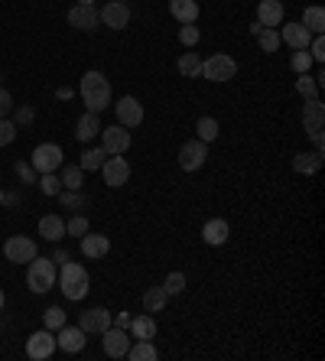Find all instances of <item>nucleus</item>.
<instances>
[{"mask_svg":"<svg viewBox=\"0 0 325 361\" xmlns=\"http://www.w3.org/2000/svg\"><path fill=\"white\" fill-rule=\"evenodd\" d=\"M82 101H85L88 111L101 114L108 104H111V82H108L101 72H95V69L85 72L82 75Z\"/></svg>","mask_w":325,"mask_h":361,"instance_id":"f257e3e1","label":"nucleus"},{"mask_svg":"<svg viewBox=\"0 0 325 361\" xmlns=\"http://www.w3.org/2000/svg\"><path fill=\"white\" fill-rule=\"evenodd\" d=\"M59 287H62V296L65 299H85L88 290H91V280H88V270L82 267V264H72L65 261L62 270H59Z\"/></svg>","mask_w":325,"mask_h":361,"instance_id":"f03ea898","label":"nucleus"},{"mask_svg":"<svg viewBox=\"0 0 325 361\" xmlns=\"http://www.w3.org/2000/svg\"><path fill=\"white\" fill-rule=\"evenodd\" d=\"M56 264L52 257H33V261L26 264V287L33 290V293H49L56 287Z\"/></svg>","mask_w":325,"mask_h":361,"instance_id":"7ed1b4c3","label":"nucleus"},{"mask_svg":"<svg viewBox=\"0 0 325 361\" xmlns=\"http://www.w3.org/2000/svg\"><path fill=\"white\" fill-rule=\"evenodd\" d=\"M208 82H231L234 75H238V62L231 59V56H225V52H215V56H208L205 62H202V72Z\"/></svg>","mask_w":325,"mask_h":361,"instance_id":"20e7f679","label":"nucleus"},{"mask_svg":"<svg viewBox=\"0 0 325 361\" xmlns=\"http://www.w3.org/2000/svg\"><path fill=\"white\" fill-rule=\"evenodd\" d=\"M29 166L36 173H56L62 166V147L59 143H39L33 150V156H29Z\"/></svg>","mask_w":325,"mask_h":361,"instance_id":"39448f33","label":"nucleus"},{"mask_svg":"<svg viewBox=\"0 0 325 361\" xmlns=\"http://www.w3.org/2000/svg\"><path fill=\"white\" fill-rule=\"evenodd\" d=\"M101 345H104V355L108 358H127V349L134 345L130 336H127L121 325H108L104 332H101Z\"/></svg>","mask_w":325,"mask_h":361,"instance_id":"423d86ee","label":"nucleus"},{"mask_svg":"<svg viewBox=\"0 0 325 361\" xmlns=\"http://www.w3.org/2000/svg\"><path fill=\"white\" fill-rule=\"evenodd\" d=\"M101 147L108 150V156H124L130 150V130L121 124L101 127Z\"/></svg>","mask_w":325,"mask_h":361,"instance_id":"0eeeda50","label":"nucleus"},{"mask_svg":"<svg viewBox=\"0 0 325 361\" xmlns=\"http://www.w3.org/2000/svg\"><path fill=\"white\" fill-rule=\"evenodd\" d=\"M3 257L13 264H29L36 257V241L33 237H23V235H13L7 237V244H3Z\"/></svg>","mask_w":325,"mask_h":361,"instance_id":"6e6552de","label":"nucleus"},{"mask_svg":"<svg viewBox=\"0 0 325 361\" xmlns=\"http://www.w3.org/2000/svg\"><path fill=\"white\" fill-rule=\"evenodd\" d=\"M52 351H56V332L52 329H39V332H33V336L26 338V355L33 361L52 358Z\"/></svg>","mask_w":325,"mask_h":361,"instance_id":"1a4fd4ad","label":"nucleus"},{"mask_svg":"<svg viewBox=\"0 0 325 361\" xmlns=\"http://www.w3.org/2000/svg\"><path fill=\"white\" fill-rule=\"evenodd\" d=\"M205 160H208V143H202L199 137L189 140V143H182V150H179V166H182L186 173H195V170H202V166H205Z\"/></svg>","mask_w":325,"mask_h":361,"instance_id":"9d476101","label":"nucleus"},{"mask_svg":"<svg viewBox=\"0 0 325 361\" xmlns=\"http://www.w3.org/2000/svg\"><path fill=\"white\" fill-rule=\"evenodd\" d=\"M114 111H117V124L121 127H140L143 124V104H140L134 95H124V98L114 104Z\"/></svg>","mask_w":325,"mask_h":361,"instance_id":"9b49d317","label":"nucleus"},{"mask_svg":"<svg viewBox=\"0 0 325 361\" xmlns=\"http://www.w3.org/2000/svg\"><path fill=\"white\" fill-rule=\"evenodd\" d=\"M56 349L69 351V355L82 351L85 349V329H82V325H69V323H65L62 329H56Z\"/></svg>","mask_w":325,"mask_h":361,"instance_id":"f8f14e48","label":"nucleus"},{"mask_svg":"<svg viewBox=\"0 0 325 361\" xmlns=\"http://www.w3.org/2000/svg\"><path fill=\"white\" fill-rule=\"evenodd\" d=\"M101 176H104V183L111 189H121L130 179V166H127L124 156H108L104 166H101Z\"/></svg>","mask_w":325,"mask_h":361,"instance_id":"ddd939ff","label":"nucleus"},{"mask_svg":"<svg viewBox=\"0 0 325 361\" xmlns=\"http://www.w3.org/2000/svg\"><path fill=\"white\" fill-rule=\"evenodd\" d=\"M98 20L108 26V30H124V26L130 23V10H127V3H121V0H111V3L101 7Z\"/></svg>","mask_w":325,"mask_h":361,"instance_id":"4468645a","label":"nucleus"},{"mask_svg":"<svg viewBox=\"0 0 325 361\" xmlns=\"http://www.w3.org/2000/svg\"><path fill=\"white\" fill-rule=\"evenodd\" d=\"M322 124H325V108L319 98H309L302 104V127L306 134H322Z\"/></svg>","mask_w":325,"mask_h":361,"instance_id":"2eb2a0df","label":"nucleus"},{"mask_svg":"<svg viewBox=\"0 0 325 361\" xmlns=\"http://www.w3.org/2000/svg\"><path fill=\"white\" fill-rule=\"evenodd\" d=\"M280 39H283L289 49L296 52V49H306V46H309L313 33H309L302 23H283V26H280Z\"/></svg>","mask_w":325,"mask_h":361,"instance_id":"dca6fc26","label":"nucleus"},{"mask_svg":"<svg viewBox=\"0 0 325 361\" xmlns=\"http://www.w3.org/2000/svg\"><path fill=\"white\" fill-rule=\"evenodd\" d=\"M69 23L75 26V30H82V33H88V30L98 26V10H95L91 3H75V7L69 10Z\"/></svg>","mask_w":325,"mask_h":361,"instance_id":"f3484780","label":"nucleus"},{"mask_svg":"<svg viewBox=\"0 0 325 361\" xmlns=\"http://www.w3.org/2000/svg\"><path fill=\"white\" fill-rule=\"evenodd\" d=\"M111 312L108 310H101V306H95V310H85L82 312V319H78V325H82V329H85V336L88 332H104V329H108V325H111Z\"/></svg>","mask_w":325,"mask_h":361,"instance_id":"a211bd4d","label":"nucleus"},{"mask_svg":"<svg viewBox=\"0 0 325 361\" xmlns=\"http://www.w3.org/2000/svg\"><path fill=\"white\" fill-rule=\"evenodd\" d=\"M257 23L267 26V30H276L283 23V3L280 0H261L257 3Z\"/></svg>","mask_w":325,"mask_h":361,"instance_id":"6ab92c4d","label":"nucleus"},{"mask_svg":"<svg viewBox=\"0 0 325 361\" xmlns=\"http://www.w3.org/2000/svg\"><path fill=\"white\" fill-rule=\"evenodd\" d=\"M228 235H231V224L225 218H212V222H205V228H202V237H205L208 248H221L228 241Z\"/></svg>","mask_w":325,"mask_h":361,"instance_id":"aec40b11","label":"nucleus"},{"mask_svg":"<svg viewBox=\"0 0 325 361\" xmlns=\"http://www.w3.org/2000/svg\"><path fill=\"white\" fill-rule=\"evenodd\" d=\"M108 251H111L108 235H95V231H85V235H82V254H85V257L98 261V257H104Z\"/></svg>","mask_w":325,"mask_h":361,"instance_id":"412c9836","label":"nucleus"},{"mask_svg":"<svg viewBox=\"0 0 325 361\" xmlns=\"http://www.w3.org/2000/svg\"><path fill=\"white\" fill-rule=\"evenodd\" d=\"M169 13H173L179 23H195L199 20V3L195 0H169Z\"/></svg>","mask_w":325,"mask_h":361,"instance_id":"4be33fe9","label":"nucleus"},{"mask_svg":"<svg viewBox=\"0 0 325 361\" xmlns=\"http://www.w3.org/2000/svg\"><path fill=\"white\" fill-rule=\"evenodd\" d=\"M98 130H101V121H98V114L95 111H85L82 117H78V124H75V137L85 143V140H95L98 137Z\"/></svg>","mask_w":325,"mask_h":361,"instance_id":"5701e85b","label":"nucleus"},{"mask_svg":"<svg viewBox=\"0 0 325 361\" xmlns=\"http://www.w3.org/2000/svg\"><path fill=\"white\" fill-rule=\"evenodd\" d=\"M39 235L46 237V241H62L65 222L59 218V215H43V218H39Z\"/></svg>","mask_w":325,"mask_h":361,"instance_id":"b1692460","label":"nucleus"},{"mask_svg":"<svg viewBox=\"0 0 325 361\" xmlns=\"http://www.w3.org/2000/svg\"><path fill=\"white\" fill-rule=\"evenodd\" d=\"M319 166H322V153H319V150H313V153H296V156H293V170L302 176H313Z\"/></svg>","mask_w":325,"mask_h":361,"instance_id":"393cba45","label":"nucleus"},{"mask_svg":"<svg viewBox=\"0 0 325 361\" xmlns=\"http://www.w3.org/2000/svg\"><path fill=\"white\" fill-rule=\"evenodd\" d=\"M127 329H130V336H134V338H153V336H156V323H153L150 312H143V316H134Z\"/></svg>","mask_w":325,"mask_h":361,"instance_id":"a878e982","label":"nucleus"},{"mask_svg":"<svg viewBox=\"0 0 325 361\" xmlns=\"http://www.w3.org/2000/svg\"><path fill=\"white\" fill-rule=\"evenodd\" d=\"M313 36H319V33H325V10L315 3V7H306V13H302V20H300Z\"/></svg>","mask_w":325,"mask_h":361,"instance_id":"bb28decb","label":"nucleus"},{"mask_svg":"<svg viewBox=\"0 0 325 361\" xmlns=\"http://www.w3.org/2000/svg\"><path fill=\"white\" fill-rule=\"evenodd\" d=\"M127 358L130 361H156L160 351L153 349V338H137V345L127 349Z\"/></svg>","mask_w":325,"mask_h":361,"instance_id":"cd10ccee","label":"nucleus"},{"mask_svg":"<svg viewBox=\"0 0 325 361\" xmlns=\"http://www.w3.org/2000/svg\"><path fill=\"white\" fill-rule=\"evenodd\" d=\"M166 299H169V293L162 287H150L147 293H143V310L147 312H160L162 306H166Z\"/></svg>","mask_w":325,"mask_h":361,"instance_id":"c85d7f7f","label":"nucleus"},{"mask_svg":"<svg viewBox=\"0 0 325 361\" xmlns=\"http://www.w3.org/2000/svg\"><path fill=\"white\" fill-rule=\"evenodd\" d=\"M104 160H108V150H104V147H98V150H85V153H82V163H78V166H82V170H101V166H104Z\"/></svg>","mask_w":325,"mask_h":361,"instance_id":"c756f323","label":"nucleus"},{"mask_svg":"<svg viewBox=\"0 0 325 361\" xmlns=\"http://www.w3.org/2000/svg\"><path fill=\"white\" fill-rule=\"evenodd\" d=\"M179 72L186 75V78H195V75L202 72V59L195 52H182V56H179Z\"/></svg>","mask_w":325,"mask_h":361,"instance_id":"7c9ffc66","label":"nucleus"},{"mask_svg":"<svg viewBox=\"0 0 325 361\" xmlns=\"http://www.w3.org/2000/svg\"><path fill=\"white\" fill-rule=\"evenodd\" d=\"M195 130H199V140L202 143H212L221 130H218V121L215 117H199V124H195Z\"/></svg>","mask_w":325,"mask_h":361,"instance_id":"2f4dec72","label":"nucleus"},{"mask_svg":"<svg viewBox=\"0 0 325 361\" xmlns=\"http://www.w3.org/2000/svg\"><path fill=\"white\" fill-rule=\"evenodd\" d=\"M36 183H39V189H43L46 196H59V192H62V179H59L56 173H39Z\"/></svg>","mask_w":325,"mask_h":361,"instance_id":"473e14b6","label":"nucleus"},{"mask_svg":"<svg viewBox=\"0 0 325 361\" xmlns=\"http://www.w3.org/2000/svg\"><path fill=\"white\" fill-rule=\"evenodd\" d=\"M296 91H300L306 101L319 98V82H315V78H309V72H306V75H300V78H296Z\"/></svg>","mask_w":325,"mask_h":361,"instance_id":"72a5a7b5","label":"nucleus"},{"mask_svg":"<svg viewBox=\"0 0 325 361\" xmlns=\"http://www.w3.org/2000/svg\"><path fill=\"white\" fill-rule=\"evenodd\" d=\"M257 43H261V49H263V52H276V49H280V33L263 26L261 33H257Z\"/></svg>","mask_w":325,"mask_h":361,"instance_id":"f704fd0d","label":"nucleus"},{"mask_svg":"<svg viewBox=\"0 0 325 361\" xmlns=\"http://www.w3.org/2000/svg\"><path fill=\"white\" fill-rule=\"evenodd\" d=\"M82 173H85L82 166H65L62 170V189H72V192L82 189Z\"/></svg>","mask_w":325,"mask_h":361,"instance_id":"c9c22d12","label":"nucleus"},{"mask_svg":"<svg viewBox=\"0 0 325 361\" xmlns=\"http://www.w3.org/2000/svg\"><path fill=\"white\" fill-rule=\"evenodd\" d=\"M162 290H166L169 296H179V293L186 290V274H179V270H176V274H169L166 280H162Z\"/></svg>","mask_w":325,"mask_h":361,"instance_id":"e433bc0d","label":"nucleus"},{"mask_svg":"<svg viewBox=\"0 0 325 361\" xmlns=\"http://www.w3.org/2000/svg\"><path fill=\"white\" fill-rule=\"evenodd\" d=\"M43 323H46V329H62L65 325V310H59V306H52V310H46L43 312Z\"/></svg>","mask_w":325,"mask_h":361,"instance_id":"4c0bfd02","label":"nucleus"},{"mask_svg":"<svg viewBox=\"0 0 325 361\" xmlns=\"http://www.w3.org/2000/svg\"><path fill=\"white\" fill-rule=\"evenodd\" d=\"M289 65H293V72H296V75H306V72H309V65H313V56H309L306 49H296Z\"/></svg>","mask_w":325,"mask_h":361,"instance_id":"58836bf2","label":"nucleus"},{"mask_svg":"<svg viewBox=\"0 0 325 361\" xmlns=\"http://www.w3.org/2000/svg\"><path fill=\"white\" fill-rule=\"evenodd\" d=\"M85 231H91V228H88V218H82V215H72V218L65 222V235H75V237H82Z\"/></svg>","mask_w":325,"mask_h":361,"instance_id":"ea45409f","label":"nucleus"},{"mask_svg":"<svg viewBox=\"0 0 325 361\" xmlns=\"http://www.w3.org/2000/svg\"><path fill=\"white\" fill-rule=\"evenodd\" d=\"M13 140H16V124L7 121V117H0V147H10Z\"/></svg>","mask_w":325,"mask_h":361,"instance_id":"a19ab883","label":"nucleus"},{"mask_svg":"<svg viewBox=\"0 0 325 361\" xmlns=\"http://www.w3.org/2000/svg\"><path fill=\"white\" fill-rule=\"evenodd\" d=\"M179 43H182V46H195V43H199V26L195 23L182 26V30H179Z\"/></svg>","mask_w":325,"mask_h":361,"instance_id":"79ce46f5","label":"nucleus"},{"mask_svg":"<svg viewBox=\"0 0 325 361\" xmlns=\"http://www.w3.org/2000/svg\"><path fill=\"white\" fill-rule=\"evenodd\" d=\"M59 199H62L65 209H82V205H85V199L78 196V189L75 192H59Z\"/></svg>","mask_w":325,"mask_h":361,"instance_id":"37998d69","label":"nucleus"},{"mask_svg":"<svg viewBox=\"0 0 325 361\" xmlns=\"http://www.w3.org/2000/svg\"><path fill=\"white\" fill-rule=\"evenodd\" d=\"M16 176H20V179H23V183H36V170H33V166H29V163H16Z\"/></svg>","mask_w":325,"mask_h":361,"instance_id":"c03bdc74","label":"nucleus"},{"mask_svg":"<svg viewBox=\"0 0 325 361\" xmlns=\"http://www.w3.org/2000/svg\"><path fill=\"white\" fill-rule=\"evenodd\" d=\"M13 111V95L7 88H0V117H7Z\"/></svg>","mask_w":325,"mask_h":361,"instance_id":"a18cd8bd","label":"nucleus"},{"mask_svg":"<svg viewBox=\"0 0 325 361\" xmlns=\"http://www.w3.org/2000/svg\"><path fill=\"white\" fill-rule=\"evenodd\" d=\"M16 124H33V108H20L16 111Z\"/></svg>","mask_w":325,"mask_h":361,"instance_id":"49530a36","label":"nucleus"},{"mask_svg":"<svg viewBox=\"0 0 325 361\" xmlns=\"http://www.w3.org/2000/svg\"><path fill=\"white\" fill-rule=\"evenodd\" d=\"M111 325H121V329H127V325H130V316H127V312H117V319H111Z\"/></svg>","mask_w":325,"mask_h":361,"instance_id":"de8ad7c7","label":"nucleus"},{"mask_svg":"<svg viewBox=\"0 0 325 361\" xmlns=\"http://www.w3.org/2000/svg\"><path fill=\"white\" fill-rule=\"evenodd\" d=\"M309 137H313L315 150H319V153H322V147H325V137H322V134H309Z\"/></svg>","mask_w":325,"mask_h":361,"instance_id":"09e8293b","label":"nucleus"},{"mask_svg":"<svg viewBox=\"0 0 325 361\" xmlns=\"http://www.w3.org/2000/svg\"><path fill=\"white\" fill-rule=\"evenodd\" d=\"M0 310H3V290H0Z\"/></svg>","mask_w":325,"mask_h":361,"instance_id":"8fccbe9b","label":"nucleus"},{"mask_svg":"<svg viewBox=\"0 0 325 361\" xmlns=\"http://www.w3.org/2000/svg\"><path fill=\"white\" fill-rule=\"evenodd\" d=\"M78 3H91V0H78Z\"/></svg>","mask_w":325,"mask_h":361,"instance_id":"3c124183","label":"nucleus"},{"mask_svg":"<svg viewBox=\"0 0 325 361\" xmlns=\"http://www.w3.org/2000/svg\"><path fill=\"white\" fill-rule=\"evenodd\" d=\"M0 205H3V192H0Z\"/></svg>","mask_w":325,"mask_h":361,"instance_id":"603ef678","label":"nucleus"}]
</instances>
